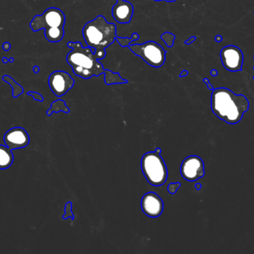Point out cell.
<instances>
[{
	"instance_id": "cell-31",
	"label": "cell",
	"mask_w": 254,
	"mask_h": 254,
	"mask_svg": "<svg viewBox=\"0 0 254 254\" xmlns=\"http://www.w3.org/2000/svg\"><path fill=\"white\" fill-rule=\"evenodd\" d=\"M9 62L13 63V58H10V59H9Z\"/></svg>"
},
{
	"instance_id": "cell-27",
	"label": "cell",
	"mask_w": 254,
	"mask_h": 254,
	"mask_svg": "<svg viewBox=\"0 0 254 254\" xmlns=\"http://www.w3.org/2000/svg\"><path fill=\"white\" fill-rule=\"evenodd\" d=\"M201 183H196V184L195 185V188L196 189L197 191H199L200 189H201Z\"/></svg>"
},
{
	"instance_id": "cell-10",
	"label": "cell",
	"mask_w": 254,
	"mask_h": 254,
	"mask_svg": "<svg viewBox=\"0 0 254 254\" xmlns=\"http://www.w3.org/2000/svg\"><path fill=\"white\" fill-rule=\"evenodd\" d=\"M3 141L10 150H15L27 147L30 143V137L23 128L14 127L4 134Z\"/></svg>"
},
{
	"instance_id": "cell-32",
	"label": "cell",
	"mask_w": 254,
	"mask_h": 254,
	"mask_svg": "<svg viewBox=\"0 0 254 254\" xmlns=\"http://www.w3.org/2000/svg\"></svg>"
},
{
	"instance_id": "cell-8",
	"label": "cell",
	"mask_w": 254,
	"mask_h": 254,
	"mask_svg": "<svg viewBox=\"0 0 254 254\" xmlns=\"http://www.w3.org/2000/svg\"><path fill=\"white\" fill-rule=\"evenodd\" d=\"M181 174L188 181H195L205 174L202 159L196 155L187 158L181 166Z\"/></svg>"
},
{
	"instance_id": "cell-15",
	"label": "cell",
	"mask_w": 254,
	"mask_h": 254,
	"mask_svg": "<svg viewBox=\"0 0 254 254\" xmlns=\"http://www.w3.org/2000/svg\"><path fill=\"white\" fill-rule=\"evenodd\" d=\"M2 80L7 82L11 86L12 89H13V98H17L21 94L23 93L24 89L22 86L19 85V84L16 83L10 76H4L2 77Z\"/></svg>"
},
{
	"instance_id": "cell-20",
	"label": "cell",
	"mask_w": 254,
	"mask_h": 254,
	"mask_svg": "<svg viewBox=\"0 0 254 254\" xmlns=\"http://www.w3.org/2000/svg\"><path fill=\"white\" fill-rule=\"evenodd\" d=\"M203 82H204V84H205L207 86V88H208L210 90L213 91V89H214V88H213V85L210 84V81H209L208 79H207V78H205V79H203Z\"/></svg>"
},
{
	"instance_id": "cell-9",
	"label": "cell",
	"mask_w": 254,
	"mask_h": 254,
	"mask_svg": "<svg viewBox=\"0 0 254 254\" xmlns=\"http://www.w3.org/2000/svg\"><path fill=\"white\" fill-rule=\"evenodd\" d=\"M74 80L68 73L62 70L54 72L49 77L51 90L56 96L65 95L74 85Z\"/></svg>"
},
{
	"instance_id": "cell-25",
	"label": "cell",
	"mask_w": 254,
	"mask_h": 254,
	"mask_svg": "<svg viewBox=\"0 0 254 254\" xmlns=\"http://www.w3.org/2000/svg\"><path fill=\"white\" fill-rule=\"evenodd\" d=\"M210 75H211L213 77H216V76H218L217 70H215V69H213V70H211V71H210Z\"/></svg>"
},
{
	"instance_id": "cell-30",
	"label": "cell",
	"mask_w": 254,
	"mask_h": 254,
	"mask_svg": "<svg viewBox=\"0 0 254 254\" xmlns=\"http://www.w3.org/2000/svg\"><path fill=\"white\" fill-rule=\"evenodd\" d=\"M155 152H157V153L161 154V149H160V148H156V149H155Z\"/></svg>"
},
{
	"instance_id": "cell-19",
	"label": "cell",
	"mask_w": 254,
	"mask_h": 254,
	"mask_svg": "<svg viewBox=\"0 0 254 254\" xmlns=\"http://www.w3.org/2000/svg\"><path fill=\"white\" fill-rule=\"evenodd\" d=\"M27 95H31L36 101H40V102H43V101H44V98H43V95L39 93V92H34V91H29V92H27Z\"/></svg>"
},
{
	"instance_id": "cell-4",
	"label": "cell",
	"mask_w": 254,
	"mask_h": 254,
	"mask_svg": "<svg viewBox=\"0 0 254 254\" xmlns=\"http://www.w3.org/2000/svg\"><path fill=\"white\" fill-rule=\"evenodd\" d=\"M65 16L64 11L58 7L46 9L43 14L37 15L30 22L33 31L45 30V37L51 43H58L64 38L65 31Z\"/></svg>"
},
{
	"instance_id": "cell-22",
	"label": "cell",
	"mask_w": 254,
	"mask_h": 254,
	"mask_svg": "<svg viewBox=\"0 0 254 254\" xmlns=\"http://www.w3.org/2000/svg\"><path fill=\"white\" fill-rule=\"evenodd\" d=\"M195 40H196V37H194V36H192V37H190L188 40H186V41L185 42V43L187 45H190L191 44V43H193Z\"/></svg>"
},
{
	"instance_id": "cell-18",
	"label": "cell",
	"mask_w": 254,
	"mask_h": 254,
	"mask_svg": "<svg viewBox=\"0 0 254 254\" xmlns=\"http://www.w3.org/2000/svg\"><path fill=\"white\" fill-rule=\"evenodd\" d=\"M181 187V183L177 182V183H171L169 184L168 187H167V190L172 195H174L176 193L178 189Z\"/></svg>"
},
{
	"instance_id": "cell-7",
	"label": "cell",
	"mask_w": 254,
	"mask_h": 254,
	"mask_svg": "<svg viewBox=\"0 0 254 254\" xmlns=\"http://www.w3.org/2000/svg\"><path fill=\"white\" fill-rule=\"evenodd\" d=\"M222 65L228 71L240 72L243 70L244 55L237 46L228 45L221 50Z\"/></svg>"
},
{
	"instance_id": "cell-12",
	"label": "cell",
	"mask_w": 254,
	"mask_h": 254,
	"mask_svg": "<svg viewBox=\"0 0 254 254\" xmlns=\"http://www.w3.org/2000/svg\"><path fill=\"white\" fill-rule=\"evenodd\" d=\"M134 13V6L130 1L117 0L112 8V14L116 22L121 24H128Z\"/></svg>"
},
{
	"instance_id": "cell-13",
	"label": "cell",
	"mask_w": 254,
	"mask_h": 254,
	"mask_svg": "<svg viewBox=\"0 0 254 254\" xmlns=\"http://www.w3.org/2000/svg\"><path fill=\"white\" fill-rule=\"evenodd\" d=\"M13 153L7 146L0 145V169H7L13 163Z\"/></svg>"
},
{
	"instance_id": "cell-5",
	"label": "cell",
	"mask_w": 254,
	"mask_h": 254,
	"mask_svg": "<svg viewBox=\"0 0 254 254\" xmlns=\"http://www.w3.org/2000/svg\"><path fill=\"white\" fill-rule=\"evenodd\" d=\"M143 175L152 186H159L165 183L167 179V169L163 158L157 152H148L141 159Z\"/></svg>"
},
{
	"instance_id": "cell-17",
	"label": "cell",
	"mask_w": 254,
	"mask_h": 254,
	"mask_svg": "<svg viewBox=\"0 0 254 254\" xmlns=\"http://www.w3.org/2000/svg\"><path fill=\"white\" fill-rule=\"evenodd\" d=\"M71 210H72V203H71V201H69V202L66 203V204H65V214L63 216V219L65 220V219L70 217L71 218V220H74V214H73Z\"/></svg>"
},
{
	"instance_id": "cell-11",
	"label": "cell",
	"mask_w": 254,
	"mask_h": 254,
	"mask_svg": "<svg viewBox=\"0 0 254 254\" xmlns=\"http://www.w3.org/2000/svg\"><path fill=\"white\" fill-rule=\"evenodd\" d=\"M141 208L146 216L151 218H157L163 213L164 202L155 192H148L142 198Z\"/></svg>"
},
{
	"instance_id": "cell-26",
	"label": "cell",
	"mask_w": 254,
	"mask_h": 254,
	"mask_svg": "<svg viewBox=\"0 0 254 254\" xmlns=\"http://www.w3.org/2000/svg\"><path fill=\"white\" fill-rule=\"evenodd\" d=\"M33 71H34L35 74H37V73L40 72V68H39L38 66H34V67H33Z\"/></svg>"
},
{
	"instance_id": "cell-2",
	"label": "cell",
	"mask_w": 254,
	"mask_h": 254,
	"mask_svg": "<svg viewBox=\"0 0 254 254\" xmlns=\"http://www.w3.org/2000/svg\"><path fill=\"white\" fill-rule=\"evenodd\" d=\"M249 106L250 103L244 95H237L228 88H216L212 92V111L229 125L239 123L249 110Z\"/></svg>"
},
{
	"instance_id": "cell-16",
	"label": "cell",
	"mask_w": 254,
	"mask_h": 254,
	"mask_svg": "<svg viewBox=\"0 0 254 254\" xmlns=\"http://www.w3.org/2000/svg\"><path fill=\"white\" fill-rule=\"evenodd\" d=\"M140 38V36L137 33H133L131 37H116V40L119 42V44L123 47H126V46H129L131 44V42L136 41Z\"/></svg>"
},
{
	"instance_id": "cell-23",
	"label": "cell",
	"mask_w": 254,
	"mask_h": 254,
	"mask_svg": "<svg viewBox=\"0 0 254 254\" xmlns=\"http://www.w3.org/2000/svg\"><path fill=\"white\" fill-rule=\"evenodd\" d=\"M215 40H216V42H217V43H221V42L223 40V37H222V36L220 35V34H218V35H216V37H215Z\"/></svg>"
},
{
	"instance_id": "cell-14",
	"label": "cell",
	"mask_w": 254,
	"mask_h": 254,
	"mask_svg": "<svg viewBox=\"0 0 254 254\" xmlns=\"http://www.w3.org/2000/svg\"><path fill=\"white\" fill-rule=\"evenodd\" d=\"M61 111L68 113H70V109L67 107L65 101H63V100H57V101L52 103L50 108L48 110L46 113H47L48 116H50L53 113H59Z\"/></svg>"
},
{
	"instance_id": "cell-3",
	"label": "cell",
	"mask_w": 254,
	"mask_h": 254,
	"mask_svg": "<svg viewBox=\"0 0 254 254\" xmlns=\"http://www.w3.org/2000/svg\"><path fill=\"white\" fill-rule=\"evenodd\" d=\"M83 37L100 61L107 55L106 49L116 40L117 27L113 22H107L105 16L99 15L83 26Z\"/></svg>"
},
{
	"instance_id": "cell-29",
	"label": "cell",
	"mask_w": 254,
	"mask_h": 254,
	"mask_svg": "<svg viewBox=\"0 0 254 254\" xmlns=\"http://www.w3.org/2000/svg\"><path fill=\"white\" fill-rule=\"evenodd\" d=\"M2 62L4 63V64H6V63L9 62V59L4 57V58H2Z\"/></svg>"
},
{
	"instance_id": "cell-28",
	"label": "cell",
	"mask_w": 254,
	"mask_h": 254,
	"mask_svg": "<svg viewBox=\"0 0 254 254\" xmlns=\"http://www.w3.org/2000/svg\"><path fill=\"white\" fill-rule=\"evenodd\" d=\"M154 1H167V2H173V1H177V0H154Z\"/></svg>"
},
{
	"instance_id": "cell-6",
	"label": "cell",
	"mask_w": 254,
	"mask_h": 254,
	"mask_svg": "<svg viewBox=\"0 0 254 254\" xmlns=\"http://www.w3.org/2000/svg\"><path fill=\"white\" fill-rule=\"evenodd\" d=\"M128 47L134 55L154 68H159L165 63L167 51L156 42L147 41L141 44L129 45Z\"/></svg>"
},
{
	"instance_id": "cell-1",
	"label": "cell",
	"mask_w": 254,
	"mask_h": 254,
	"mask_svg": "<svg viewBox=\"0 0 254 254\" xmlns=\"http://www.w3.org/2000/svg\"><path fill=\"white\" fill-rule=\"evenodd\" d=\"M67 46L72 49L67 55L66 61L75 76L89 79L93 76L98 77L104 74L107 85L128 83V81L122 79L119 73L104 69L103 64L95 57L94 51L89 46L83 47L80 42H68Z\"/></svg>"
},
{
	"instance_id": "cell-24",
	"label": "cell",
	"mask_w": 254,
	"mask_h": 254,
	"mask_svg": "<svg viewBox=\"0 0 254 254\" xmlns=\"http://www.w3.org/2000/svg\"><path fill=\"white\" fill-rule=\"evenodd\" d=\"M188 74H189V73H188V70H183V71H182V73H181L180 75H179V77H185V76H188Z\"/></svg>"
},
{
	"instance_id": "cell-21",
	"label": "cell",
	"mask_w": 254,
	"mask_h": 254,
	"mask_svg": "<svg viewBox=\"0 0 254 254\" xmlns=\"http://www.w3.org/2000/svg\"><path fill=\"white\" fill-rule=\"evenodd\" d=\"M2 49H3V50L5 51V52H7V51L10 50V43H8V42H5V43H3Z\"/></svg>"
}]
</instances>
